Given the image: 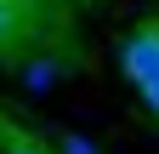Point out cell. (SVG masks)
<instances>
[{
    "label": "cell",
    "instance_id": "3",
    "mask_svg": "<svg viewBox=\"0 0 159 154\" xmlns=\"http://www.w3.org/2000/svg\"><path fill=\"white\" fill-rule=\"evenodd\" d=\"M29 86H34V91L51 86V63H46V57H40V63H29Z\"/></svg>",
    "mask_w": 159,
    "mask_h": 154
},
{
    "label": "cell",
    "instance_id": "4",
    "mask_svg": "<svg viewBox=\"0 0 159 154\" xmlns=\"http://www.w3.org/2000/svg\"><path fill=\"white\" fill-rule=\"evenodd\" d=\"M142 103H148V108H153V114H159V74H153V80H148V86H142Z\"/></svg>",
    "mask_w": 159,
    "mask_h": 154
},
{
    "label": "cell",
    "instance_id": "1",
    "mask_svg": "<svg viewBox=\"0 0 159 154\" xmlns=\"http://www.w3.org/2000/svg\"><path fill=\"white\" fill-rule=\"evenodd\" d=\"M119 69H125L131 86H148L159 74V23H142L125 34V46H119Z\"/></svg>",
    "mask_w": 159,
    "mask_h": 154
},
{
    "label": "cell",
    "instance_id": "5",
    "mask_svg": "<svg viewBox=\"0 0 159 154\" xmlns=\"http://www.w3.org/2000/svg\"><path fill=\"white\" fill-rule=\"evenodd\" d=\"M63 154H97V148H91L85 137H63Z\"/></svg>",
    "mask_w": 159,
    "mask_h": 154
},
{
    "label": "cell",
    "instance_id": "6",
    "mask_svg": "<svg viewBox=\"0 0 159 154\" xmlns=\"http://www.w3.org/2000/svg\"><path fill=\"white\" fill-rule=\"evenodd\" d=\"M6 154H51V148H40V143H34V137H23V143H11V148H6Z\"/></svg>",
    "mask_w": 159,
    "mask_h": 154
},
{
    "label": "cell",
    "instance_id": "2",
    "mask_svg": "<svg viewBox=\"0 0 159 154\" xmlns=\"http://www.w3.org/2000/svg\"><path fill=\"white\" fill-rule=\"evenodd\" d=\"M17 17H23V12H17L11 0H0V40H11V34H17Z\"/></svg>",
    "mask_w": 159,
    "mask_h": 154
}]
</instances>
